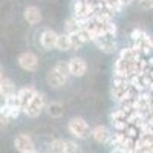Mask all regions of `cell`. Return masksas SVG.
Listing matches in <instances>:
<instances>
[{
    "mask_svg": "<svg viewBox=\"0 0 153 153\" xmlns=\"http://www.w3.org/2000/svg\"><path fill=\"white\" fill-rule=\"evenodd\" d=\"M45 107H46V95L42 92H37L32 101L29 103V106L26 107V110H25V113L29 118H37L40 117V113L45 110Z\"/></svg>",
    "mask_w": 153,
    "mask_h": 153,
    "instance_id": "cell-1",
    "label": "cell"
},
{
    "mask_svg": "<svg viewBox=\"0 0 153 153\" xmlns=\"http://www.w3.org/2000/svg\"><path fill=\"white\" fill-rule=\"evenodd\" d=\"M69 132L75 136V138H86L89 133H91V129H89V124L81 118V117H74L69 124H68Z\"/></svg>",
    "mask_w": 153,
    "mask_h": 153,
    "instance_id": "cell-2",
    "label": "cell"
},
{
    "mask_svg": "<svg viewBox=\"0 0 153 153\" xmlns=\"http://www.w3.org/2000/svg\"><path fill=\"white\" fill-rule=\"evenodd\" d=\"M19 66L23 71H28V72H34L38 69V57L34 52H23L19 55Z\"/></svg>",
    "mask_w": 153,
    "mask_h": 153,
    "instance_id": "cell-3",
    "label": "cell"
},
{
    "mask_svg": "<svg viewBox=\"0 0 153 153\" xmlns=\"http://www.w3.org/2000/svg\"><path fill=\"white\" fill-rule=\"evenodd\" d=\"M14 147L20 153H34L35 152V146H34L32 138L29 135H25V133H20V135L16 136Z\"/></svg>",
    "mask_w": 153,
    "mask_h": 153,
    "instance_id": "cell-4",
    "label": "cell"
},
{
    "mask_svg": "<svg viewBox=\"0 0 153 153\" xmlns=\"http://www.w3.org/2000/svg\"><path fill=\"white\" fill-rule=\"evenodd\" d=\"M94 43L100 48V51H103L104 54H115V52H117V49H118L117 42H115V37H112L109 34L97 38Z\"/></svg>",
    "mask_w": 153,
    "mask_h": 153,
    "instance_id": "cell-5",
    "label": "cell"
},
{
    "mask_svg": "<svg viewBox=\"0 0 153 153\" xmlns=\"http://www.w3.org/2000/svg\"><path fill=\"white\" fill-rule=\"evenodd\" d=\"M113 76H121V78H130V76H132V63L120 57L117 61H115Z\"/></svg>",
    "mask_w": 153,
    "mask_h": 153,
    "instance_id": "cell-6",
    "label": "cell"
},
{
    "mask_svg": "<svg viewBox=\"0 0 153 153\" xmlns=\"http://www.w3.org/2000/svg\"><path fill=\"white\" fill-rule=\"evenodd\" d=\"M91 136L94 138V141L98 144H107L112 139V133L106 126H95L91 130Z\"/></svg>",
    "mask_w": 153,
    "mask_h": 153,
    "instance_id": "cell-7",
    "label": "cell"
},
{
    "mask_svg": "<svg viewBox=\"0 0 153 153\" xmlns=\"http://www.w3.org/2000/svg\"><path fill=\"white\" fill-rule=\"evenodd\" d=\"M57 42H58V34L52 29H46L40 35V45L46 51H52L57 49Z\"/></svg>",
    "mask_w": 153,
    "mask_h": 153,
    "instance_id": "cell-8",
    "label": "cell"
},
{
    "mask_svg": "<svg viewBox=\"0 0 153 153\" xmlns=\"http://www.w3.org/2000/svg\"><path fill=\"white\" fill-rule=\"evenodd\" d=\"M37 91L32 87V86H26V87H22L20 91L17 92L19 98H20V103H22V110L25 112L26 110V107L29 106V103L32 101V98L35 97Z\"/></svg>",
    "mask_w": 153,
    "mask_h": 153,
    "instance_id": "cell-9",
    "label": "cell"
},
{
    "mask_svg": "<svg viewBox=\"0 0 153 153\" xmlns=\"http://www.w3.org/2000/svg\"><path fill=\"white\" fill-rule=\"evenodd\" d=\"M69 68H71V74L72 76H83L87 71V65L86 61L80 57H74L69 60Z\"/></svg>",
    "mask_w": 153,
    "mask_h": 153,
    "instance_id": "cell-10",
    "label": "cell"
},
{
    "mask_svg": "<svg viewBox=\"0 0 153 153\" xmlns=\"http://www.w3.org/2000/svg\"><path fill=\"white\" fill-rule=\"evenodd\" d=\"M66 76L63 75V74H60L55 68L54 69H51L49 72H48V75H46V81H48V84L51 86V87H61L63 84L66 83Z\"/></svg>",
    "mask_w": 153,
    "mask_h": 153,
    "instance_id": "cell-11",
    "label": "cell"
},
{
    "mask_svg": "<svg viewBox=\"0 0 153 153\" xmlns=\"http://www.w3.org/2000/svg\"><path fill=\"white\" fill-rule=\"evenodd\" d=\"M23 17L28 22V25H37L42 22V12L37 6H28L23 11Z\"/></svg>",
    "mask_w": 153,
    "mask_h": 153,
    "instance_id": "cell-12",
    "label": "cell"
},
{
    "mask_svg": "<svg viewBox=\"0 0 153 153\" xmlns=\"http://www.w3.org/2000/svg\"><path fill=\"white\" fill-rule=\"evenodd\" d=\"M120 57L124 58V60H127V61H130V63H136V61L141 60L143 54L139 52L135 46H132V48H124V49H121Z\"/></svg>",
    "mask_w": 153,
    "mask_h": 153,
    "instance_id": "cell-13",
    "label": "cell"
},
{
    "mask_svg": "<svg viewBox=\"0 0 153 153\" xmlns=\"http://www.w3.org/2000/svg\"><path fill=\"white\" fill-rule=\"evenodd\" d=\"M19 91L16 89V84L12 83L9 78H5V76H2V81H0V95H2V98H6L9 95H14L17 94Z\"/></svg>",
    "mask_w": 153,
    "mask_h": 153,
    "instance_id": "cell-14",
    "label": "cell"
},
{
    "mask_svg": "<svg viewBox=\"0 0 153 153\" xmlns=\"http://www.w3.org/2000/svg\"><path fill=\"white\" fill-rule=\"evenodd\" d=\"M46 109H48V113L52 118H61L63 113H65V106H63L61 103H58V101H52V103H49Z\"/></svg>",
    "mask_w": 153,
    "mask_h": 153,
    "instance_id": "cell-15",
    "label": "cell"
},
{
    "mask_svg": "<svg viewBox=\"0 0 153 153\" xmlns=\"http://www.w3.org/2000/svg\"><path fill=\"white\" fill-rule=\"evenodd\" d=\"M57 49H58V51H61V52H68V51H72V46H71V37H69V34H68V32L60 34V35H58Z\"/></svg>",
    "mask_w": 153,
    "mask_h": 153,
    "instance_id": "cell-16",
    "label": "cell"
},
{
    "mask_svg": "<svg viewBox=\"0 0 153 153\" xmlns=\"http://www.w3.org/2000/svg\"><path fill=\"white\" fill-rule=\"evenodd\" d=\"M78 31H80V22H78V19H76L75 16L68 19L66 23H65V32L74 34V32H78Z\"/></svg>",
    "mask_w": 153,
    "mask_h": 153,
    "instance_id": "cell-17",
    "label": "cell"
},
{
    "mask_svg": "<svg viewBox=\"0 0 153 153\" xmlns=\"http://www.w3.org/2000/svg\"><path fill=\"white\" fill-rule=\"evenodd\" d=\"M49 150L55 152V153H66V141L65 139H54L52 143L49 144Z\"/></svg>",
    "mask_w": 153,
    "mask_h": 153,
    "instance_id": "cell-18",
    "label": "cell"
},
{
    "mask_svg": "<svg viewBox=\"0 0 153 153\" xmlns=\"http://www.w3.org/2000/svg\"><path fill=\"white\" fill-rule=\"evenodd\" d=\"M55 69L60 72V74H63L66 76V78H69V75H72L71 74V68H69V61L66 63V61H57V65H55Z\"/></svg>",
    "mask_w": 153,
    "mask_h": 153,
    "instance_id": "cell-19",
    "label": "cell"
},
{
    "mask_svg": "<svg viewBox=\"0 0 153 153\" xmlns=\"http://www.w3.org/2000/svg\"><path fill=\"white\" fill-rule=\"evenodd\" d=\"M69 37H71V46H72V51H78L83 45H84V42L80 38V35L76 34V32H74V34H69Z\"/></svg>",
    "mask_w": 153,
    "mask_h": 153,
    "instance_id": "cell-20",
    "label": "cell"
},
{
    "mask_svg": "<svg viewBox=\"0 0 153 153\" xmlns=\"http://www.w3.org/2000/svg\"><path fill=\"white\" fill-rule=\"evenodd\" d=\"M80 152V146L75 141H66V153H76Z\"/></svg>",
    "mask_w": 153,
    "mask_h": 153,
    "instance_id": "cell-21",
    "label": "cell"
},
{
    "mask_svg": "<svg viewBox=\"0 0 153 153\" xmlns=\"http://www.w3.org/2000/svg\"><path fill=\"white\" fill-rule=\"evenodd\" d=\"M147 35V32L146 31H143V29H133L132 32H130V37H132V40L133 42H136V40H139V38H143V37H146Z\"/></svg>",
    "mask_w": 153,
    "mask_h": 153,
    "instance_id": "cell-22",
    "label": "cell"
},
{
    "mask_svg": "<svg viewBox=\"0 0 153 153\" xmlns=\"http://www.w3.org/2000/svg\"><path fill=\"white\" fill-rule=\"evenodd\" d=\"M138 5L144 11H150L153 9V0H138Z\"/></svg>",
    "mask_w": 153,
    "mask_h": 153,
    "instance_id": "cell-23",
    "label": "cell"
},
{
    "mask_svg": "<svg viewBox=\"0 0 153 153\" xmlns=\"http://www.w3.org/2000/svg\"><path fill=\"white\" fill-rule=\"evenodd\" d=\"M144 121L153 126V106H152V107H150V110L144 115Z\"/></svg>",
    "mask_w": 153,
    "mask_h": 153,
    "instance_id": "cell-24",
    "label": "cell"
},
{
    "mask_svg": "<svg viewBox=\"0 0 153 153\" xmlns=\"http://www.w3.org/2000/svg\"><path fill=\"white\" fill-rule=\"evenodd\" d=\"M121 2L124 3V6H127V5H130V3L133 2V0H121Z\"/></svg>",
    "mask_w": 153,
    "mask_h": 153,
    "instance_id": "cell-25",
    "label": "cell"
}]
</instances>
